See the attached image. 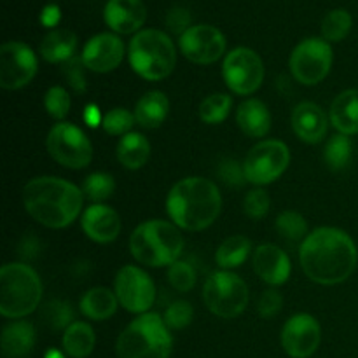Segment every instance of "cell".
Instances as JSON below:
<instances>
[{"instance_id":"obj_1","label":"cell","mask_w":358,"mask_h":358,"mask_svg":"<svg viewBox=\"0 0 358 358\" xmlns=\"http://www.w3.org/2000/svg\"><path fill=\"white\" fill-rule=\"evenodd\" d=\"M299 259L311 282L336 285L348 280L355 271L358 252L355 241L345 231L320 227L304 238Z\"/></svg>"},{"instance_id":"obj_2","label":"cell","mask_w":358,"mask_h":358,"mask_svg":"<svg viewBox=\"0 0 358 358\" xmlns=\"http://www.w3.org/2000/svg\"><path fill=\"white\" fill-rule=\"evenodd\" d=\"M84 194L79 187L58 177L31 178L23 189L27 212L42 226L62 229L79 217Z\"/></svg>"},{"instance_id":"obj_3","label":"cell","mask_w":358,"mask_h":358,"mask_svg":"<svg viewBox=\"0 0 358 358\" xmlns=\"http://www.w3.org/2000/svg\"><path fill=\"white\" fill-rule=\"evenodd\" d=\"M220 208L219 187L205 177H187L177 182L166 198L168 215L185 231H203L212 226Z\"/></svg>"},{"instance_id":"obj_4","label":"cell","mask_w":358,"mask_h":358,"mask_svg":"<svg viewBox=\"0 0 358 358\" xmlns=\"http://www.w3.org/2000/svg\"><path fill=\"white\" fill-rule=\"evenodd\" d=\"M133 257L150 268H170L184 250V240L177 227L166 220H147L129 238Z\"/></svg>"},{"instance_id":"obj_5","label":"cell","mask_w":358,"mask_h":358,"mask_svg":"<svg viewBox=\"0 0 358 358\" xmlns=\"http://www.w3.org/2000/svg\"><path fill=\"white\" fill-rule=\"evenodd\" d=\"M173 346L168 325L157 313H143L117 339L119 358H168Z\"/></svg>"},{"instance_id":"obj_6","label":"cell","mask_w":358,"mask_h":358,"mask_svg":"<svg viewBox=\"0 0 358 358\" xmlns=\"http://www.w3.org/2000/svg\"><path fill=\"white\" fill-rule=\"evenodd\" d=\"M42 283L28 264L10 262L0 269V313L6 318H23L37 310Z\"/></svg>"},{"instance_id":"obj_7","label":"cell","mask_w":358,"mask_h":358,"mask_svg":"<svg viewBox=\"0 0 358 358\" xmlns=\"http://www.w3.org/2000/svg\"><path fill=\"white\" fill-rule=\"evenodd\" d=\"M129 65L147 80H161L170 76L177 63L171 38L161 30H142L129 42Z\"/></svg>"},{"instance_id":"obj_8","label":"cell","mask_w":358,"mask_h":358,"mask_svg":"<svg viewBox=\"0 0 358 358\" xmlns=\"http://www.w3.org/2000/svg\"><path fill=\"white\" fill-rule=\"evenodd\" d=\"M206 308L220 318H236L248 304V287L238 275L217 271L210 275L203 289Z\"/></svg>"},{"instance_id":"obj_9","label":"cell","mask_w":358,"mask_h":358,"mask_svg":"<svg viewBox=\"0 0 358 358\" xmlns=\"http://www.w3.org/2000/svg\"><path fill=\"white\" fill-rule=\"evenodd\" d=\"M48 150L52 159L70 170L86 168L93 159V147L80 128L70 122H59L48 135Z\"/></svg>"},{"instance_id":"obj_10","label":"cell","mask_w":358,"mask_h":358,"mask_svg":"<svg viewBox=\"0 0 358 358\" xmlns=\"http://www.w3.org/2000/svg\"><path fill=\"white\" fill-rule=\"evenodd\" d=\"M332 58V48L327 41L317 37L306 38L297 44L290 55V72L301 84L315 86L331 72Z\"/></svg>"},{"instance_id":"obj_11","label":"cell","mask_w":358,"mask_h":358,"mask_svg":"<svg viewBox=\"0 0 358 358\" xmlns=\"http://www.w3.org/2000/svg\"><path fill=\"white\" fill-rule=\"evenodd\" d=\"M290 163L289 147L278 140H266L250 149L245 157V175L247 180L255 185H266L275 182Z\"/></svg>"},{"instance_id":"obj_12","label":"cell","mask_w":358,"mask_h":358,"mask_svg":"<svg viewBox=\"0 0 358 358\" xmlns=\"http://www.w3.org/2000/svg\"><path fill=\"white\" fill-rule=\"evenodd\" d=\"M222 76L233 93L252 94L264 80V65L255 51L238 48L233 49L224 59Z\"/></svg>"},{"instance_id":"obj_13","label":"cell","mask_w":358,"mask_h":358,"mask_svg":"<svg viewBox=\"0 0 358 358\" xmlns=\"http://www.w3.org/2000/svg\"><path fill=\"white\" fill-rule=\"evenodd\" d=\"M119 304L131 313H145L156 299V287L150 276L136 266H124L115 276Z\"/></svg>"},{"instance_id":"obj_14","label":"cell","mask_w":358,"mask_h":358,"mask_svg":"<svg viewBox=\"0 0 358 358\" xmlns=\"http://www.w3.org/2000/svg\"><path fill=\"white\" fill-rule=\"evenodd\" d=\"M37 73V58L23 42H6L0 48V86L20 90Z\"/></svg>"},{"instance_id":"obj_15","label":"cell","mask_w":358,"mask_h":358,"mask_svg":"<svg viewBox=\"0 0 358 358\" xmlns=\"http://www.w3.org/2000/svg\"><path fill=\"white\" fill-rule=\"evenodd\" d=\"M182 55L192 63L208 65L222 58L226 51V37L222 31L210 24H196L191 27L178 41Z\"/></svg>"},{"instance_id":"obj_16","label":"cell","mask_w":358,"mask_h":358,"mask_svg":"<svg viewBox=\"0 0 358 358\" xmlns=\"http://www.w3.org/2000/svg\"><path fill=\"white\" fill-rule=\"evenodd\" d=\"M322 341L320 324L306 313L289 318L282 331V346L292 358H308L318 350Z\"/></svg>"},{"instance_id":"obj_17","label":"cell","mask_w":358,"mask_h":358,"mask_svg":"<svg viewBox=\"0 0 358 358\" xmlns=\"http://www.w3.org/2000/svg\"><path fill=\"white\" fill-rule=\"evenodd\" d=\"M80 58H83L86 69L93 70V72H112L121 65L122 58H124V44L114 34L94 35L84 45Z\"/></svg>"},{"instance_id":"obj_18","label":"cell","mask_w":358,"mask_h":358,"mask_svg":"<svg viewBox=\"0 0 358 358\" xmlns=\"http://www.w3.org/2000/svg\"><path fill=\"white\" fill-rule=\"evenodd\" d=\"M254 271L269 285H283L290 276V259L280 247L271 243L261 245L252 255Z\"/></svg>"},{"instance_id":"obj_19","label":"cell","mask_w":358,"mask_h":358,"mask_svg":"<svg viewBox=\"0 0 358 358\" xmlns=\"http://www.w3.org/2000/svg\"><path fill=\"white\" fill-rule=\"evenodd\" d=\"M105 23L117 34H133L145 23L147 10L142 0H108Z\"/></svg>"},{"instance_id":"obj_20","label":"cell","mask_w":358,"mask_h":358,"mask_svg":"<svg viewBox=\"0 0 358 358\" xmlns=\"http://www.w3.org/2000/svg\"><path fill=\"white\" fill-rule=\"evenodd\" d=\"M83 229L96 243H110L121 233V219L105 205H91L83 215Z\"/></svg>"},{"instance_id":"obj_21","label":"cell","mask_w":358,"mask_h":358,"mask_svg":"<svg viewBox=\"0 0 358 358\" xmlns=\"http://www.w3.org/2000/svg\"><path fill=\"white\" fill-rule=\"evenodd\" d=\"M329 119L325 112L311 101H303L292 112L294 133L306 143H318L327 135Z\"/></svg>"},{"instance_id":"obj_22","label":"cell","mask_w":358,"mask_h":358,"mask_svg":"<svg viewBox=\"0 0 358 358\" xmlns=\"http://www.w3.org/2000/svg\"><path fill=\"white\" fill-rule=\"evenodd\" d=\"M331 124L341 135H357L358 133V90L343 91L332 101L329 110Z\"/></svg>"},{"instance_id":"obj_23","label":"cell","mask_w":358,"mask_h":358,"mask_svg":"<svg viewBox=\"0 0 358 358\" xmlns=\"http://www.w3.org/2000/svg\"><path fill=\"white\" fill-rule=\"evenodd\" d=\"M236 122L245 135L261 138V136L268 135L269 128H271V114L261 100L252 98L238 107Z\"/></svg>"},{"instance_id":"obj_24","label":"cell","mask_w":358,"mask_h":358,"mask_svg":"<svg viewBox=\"0 0 358 358\" xmlns=\"http://www.w3.org/2000/svg\"><path fill=\"white\" fill-rule=\"evenodd\" d=\"M35 346V329L28 322L17 320L2 331V353L9 358H24Z\"/></svg>"},{"instance_id":"obj_25","label":"cell","mask_w":358,"mask_h":358,"mask_svg":"<svg viewBox=\"0 0 358 358\" xmlns=\"http://www.w3.org/2000/svg\"><path fill=\"white\" fill-rule=\"evenodd\" d=\"M170 112V101L166 94L161 91H149L143 94L135 107V119L142 128L154 129L159 128L168 117Z\"/></svg>"},{"instance_id":"obj_26","label":"cell","mask_w":358,"mask_h":358,"mask_svg":"<svg viewBox=\"0 0 358 358\" xmlns=\"http://www.w3.org/2000/svg\"><path fill=\"white\" fill-rule=\"evenodd\" d=\"M77 37L70 30H52L42 38L41 55L49 63H65L73 58Z\"/></svg>"},{"instance_id":"obj_27","label":"cell","mask_w":358,"mask_h":358,"mask_svg":"<svg viewBox=\"0 0 358 358\" xmlns=\"http://www.w3.org/2000/svg\"><path fill=\"white\" fill-rule=\"evenodd\" d=\"M117 296L105 287L90 289L80 299V311L91 320H107L117 310Z\"/></svg>"},{"instance_id":"obj_28","label":"cell","mask_w":358,"mask_h":358,"mask_svg":"<svg viewBox=\"0 0 358 358\" xmlns=\"http://www.w3.org/2000/svg\"><path fill=\"white\" fill-rule=\"evenodd\" d=\"M150 143L140 133H128L117 145V159L128 170H140L149 161Z\"/></svg>"},{"instance_id":"obj_29","label":"cell","mask_w":358,"mask_h":358,"mask_svg":"<svg viewBox=\"0 0 358 358\" xmlns=\"http://www.w3.org/2000/svg\"><path fill=\"white\" fill-rule=\"evenodd\" d=\"M96 343V336L90 324L73 322L63 334V348L65 353L72 358H86L91 355Z\"/></svg>"},{"instance_id":"obj_30","label":"cell","mask_w":358,"mask_h":358,"mask_svg":"<svg viewBox=\"0 0 358 358\" xmlns=\"http://www.w3.org/2000/svg\"><path fill=\"white\" fill-rule=\"evenodd\" d=\"M252 250V241L247 236H231L227 240H224V243L220 245L219 250L215 254V261L220 268L224 269H233L238 266L243 264L248 259Z\"/></svg>"},{"instance_id":"obj_31","label":"cell","mask_w":358,"mask_h":358,"mask_svg":"<svg viewBox=\"0 0 358 358\" xmlns=\"http://www.w3.org/2000/svg\"><path fill=\"white\" fill-rule=\"evenodd\" d=\"M352 14L345 9H334L322 21V35L327 42H339L352 30Z\"/></svg>"},{"instance_id":"obj_32","label":"cell","mask_w":358,"mask_h":358,"mask_svg":"<svg viewBox=\"0 0 358 358\" xmlns=\"http://www.w3.org/2000/svg\"><path fill=\"white\" fill-rule=\"evenodd\" d=\"M233 100L224 93H215L206 96L199 105V117L206 124H219L229 115Z\"/></svg>"},{"instance_id":"obj_33","label":"cell","mask_w":358,"mask_h":358,"mask_svg":"<svg viewBox=\"0 0 358 358\" xmlns=\"http://www.w3.org/2000/svg\"><path fill=\"white\" fill-rule=\"evenodd\" d=\"M352 161V140L348 135H334L325 145V163L331 170L339 171Z\"/></svg>"},{"instance_id":"obj_34","label":"cell","mask_w":358,"mask_h":358,"mask_svg":"<svg viewBox=\"0 0 358 358\" xmlns=\"http://www.w3.org/2000/svg\"><path fill=\"white\" fill-rule=\"evenodd\" d=\"M115 189V182L114 177H110L108 173H91L90 177L84 180L83 185V194L84 198H87L90 201H94L96 205H100L101 201L110 198L114 194Z\"/></svg>"},{"instance_id":"obj_35","label":"cell","mask_w":358,"mask_h":358,"mask_svg":"<svg viewBox=\"0 0 358 358\" xmlns=\"http://www.w3.org/2000/svg\"><path fill=\"white\" fill-rule=\"evenodd\" d=\"M73 317H76V313H73L72 306L66 301H51L42 310V320L52 331H59V329H65L66 331L73 324Z\"/></svg>"},{"instance_id":"obj_36","label":"cell","mask_w":358,"mask_h":358,"mask_svg":"<svg viewBox=\"0 0 358 358\" xmlns=\"http://www.w3.org/2000/svg\"><path fill=\"white\" fill-rule=\"evenodd\" d=\"M276 231L287 240L299 241L306 236L308 222L301 213L287 210V212L280 213L278 219H276Z\"/></svg>"},{"instance_id":"obj_37","label":"cell","mask_w":358,"mask_h":358,"mask_svg":"<svg viewBox=\"0 0 358 358\" xmlns=\"http://www.w3.org/2000/svg\"><path fill=\"white\" fill-rule=\"evenodd\" d=\"M135 122H136L135 114L128 112L126 108H112L110 112L105 114L101 126H103V129L108 133V135L124 136L128 135V131L133 128Z\"/></svg>"},{"instance_id":"obj_38","label":"cell","mask_w":358,"mask_h":358,"mask_svg":"<svg viewBox=\"0 0 358 358\" xmlns=\"http://www.w3.org/2000/svg\"><path fill=\"white\" fill-rule=\"evenodd\" d=\"M168 282L178 292H189L196 285V271L191 264L177 261L168 268Z\"/></svg>"},{"instance_id":"obj_39","label":"cell","mask_w":358,"mask_h":358,"mask_svg":"<svg viewBox=\"0 0 358 358\" xmlns=\"http://www.w3.org/2000/svg\"><path fill=\"white\" fill-rule=\"evenodd\" d=\"M192 311L191 303L187 301H175L173 304L168 306V310L164 311V324L168 325V329H175V331H180L185 329L192 322Z\"/></svg>"},{"instance_id":"obj_40","label":"cell","mask_w":358,"mask_h":358,"mask_svg":"<svg viewBox=\"0 0 358 358\" xmlns=\"http://www.w3.org/2000/svg\"><path fill=\"white\" fill-rule=\"evenodd\" d=\"M45 110L55 119H65L70 110V96L65 87L52 86L44 98Z\"/></svg>"},{"instance_id":"obj_41","label":"cell","mask_w":358,"mask_h":358,"mask_svg":"<svg viewBox=\"0 0 358 358\" xmlns=\"http://www.w3.org/2000/svg\"><path fill=\"white\" fill-rule=\"evenodd\" d=\"M84 69H86V65H84L83 58H77V56L63 63V76H65L66 83L73 87L76 93H84L86 91V73H84Z\"/></svg>"},{"instance_id":"obj_42","label":"cell","mask_w":358,"mask_h":358,"mask_svg":"<svg viewBox=\"0 0 358 358\" xmlns=\"http://www.w3.org/2000/svg\"><path fill=\"white\" fill-rule=\"evenodd\" d=\"M269 203L271 201H269L268 192L262 191V189H255V191H250L245 196V213H247L250 219H261V217H264L266 213H268Z\"/></svg>"},{"instance_id":"obj_43","label":"cell","mask_w":358,"mask_h":358,"mask_svg":"<svg viewBox=\"0 0 358 358\" xmlns=\"http://www.w3.org/2000/svg\"><path fill=\"white\" fill-rule=\"evenodd\" d=\"M219 177L220 180L226 182L231 187H241L247 180L245 175L243 164H240L234 159H224L219 166Z\"/></svg>"},{"instance_id":"obj_44","label":"cell","mask_w":358,"mask_h":358,"mask_svg":"<svg viewBox=\"0 0 358 358\" xmlns=\"http://www.w3.org/2000/svg\"><path fill=\"white\" fill-rule=\"evenodd\" d=\"M282 304H283V299L282 296H280V292H276V290L273 289L266 290V292H262V296L259 297V303H257L259 315H261L262 318H273L275 315L280 313Z\"/></svg>"},{"instance_id":"obj_45","label":"cell","mask_w":358,"mask_h":358,"mask_svg":"<svg viewBox=\"0 0 358 358\" xmlns=\"http://www.w3.org/2000/svg\"><path fill=\"white\" fill-rule=\"evenodd\" d=\"M189 23H191V14H189L185 7H173V9H170L166 16V24L171 31L184 35L191 28Z\"/></svg>"},{"instance_id":"obj_46","label":"cell","mask_w":358,"mask_h":358,"mask_svg":"<svg viewBox=\"0 0 358 358\" xmlns=\"http://www.w3.org/2000/svg\"><path fill=\"white\" fill-rule=\"evenodd\" d=\"M59 17H62V13H59V7L58 6H45L41 13V23L48 28H55L56 24L59 23Z\"/></svg>"},{"instance_id":"obj_47","label":"cell","mask_w":358,"mask_h":358,"mask_svg":"<svg viewBox=\"0 0 358 358\" xmlns=\"http://www.w3.org/2000/svg\"><path fill=\"white\" fill-rule=\"evenodd\" d=\"M83 117H84V122H86L87 126H91V128H96L100 122H103V121H101L100 108H98L94 103H90L86 108H84Z\"/></svg>"},{"instance_id":"obj_48","label":"cell","mask_w":358,"mask_h":358,"mask_svg":"<svg viewBox=\"0 0 358 358\" xmlns=\"http://www.w3.org/2000/svg\"><path fill=\"white\" fill-rule=\"evenodd\" d=\"M45 358H65V357H63L58 350H49V352L45 353Z\"/></svg>"}]
</instances>
